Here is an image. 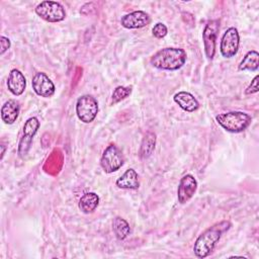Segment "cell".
<instances>
[{
	"label": "cell",
	"instance_id": "1",
	"mask_svg": "<svg viewBox=\"0 0 259 259\" xmlns=\"http://www.w3.org/2000/svg\"><path fill=\"white\" fill-rule=\"evenodd\" d=\"M231 227L230 222L222 221L201 233L194 242L193 252L197 258L207 257L214 249L217 243L220 241L223 233L228 231Z\"/></svg>",
	"mask_w": 259,
	"mask_h": 259
},
{
	"label": "cell",
	"instance_id": "2",
	"mask_svg": "<svg viewBox=\"0 0 259 259\" xmlns=\"http://www.w3.org/2000/svg\"><path fill=\"white\" fill-rule=\"evenodd\" d=\"M186 52L180 48H164L155 53L150 60L151 65L159 70L176 71L186 62Z\"/></svg>",
	"mask_w": 259,
	"mask_h": 259
},
{
	"label": "cell",
	"instance_id": "3",
	"mask_svg": "<svg viewBox=\"0 0 259 259\" xmlns=\"http://www.w3.org/2000/svg\"><path fill=\"white\" fill-rule=\"evenodd\" d=\"M217 122L229 133H242L252 122V117L243 111H230L215 116Z\"/></svg>",
	"mask_w": 259,
	"mask_h": 259
},
{
	"label": "cell",
	"instance_id": "4",
	"mask_svg": "<svg viewBox=\"0 0 259 259\" xmlns=\"http://www.w3.org/2000/svg\"><path fill=\"white\" fill-rule=\"evenodd\" d=\"M98 113V102L89 94L80 96L76 102V114L84 123L92 122Z\"/></svg>",
	"mask_w": 259,
	"mask_h": 259
},
{
	"label": "cell",
	"instance_id": "5",
	"mask_svg": "<svg viewBox=\"0 0 259 259\" xmlns=\"http://www.w3.org/2000/svg\"><path fill=\"white\" fill-rule=\"evenodd\" d=\"M34 10L40 18L48 22H60L66 18L64 6L57 1H42Z\"/></svg>",
	"mask_w": 259,
	"mask_h": 259
},
{
	"label": "cell",
	"instance_id": "6",
	"mask_svg": "<svg viewBox=\"0 0 259 259\" xmlns=\"http://www.w3.org/2000/svg\"><path fill=\"white\" fill-rule=\"evenodd\" d=\"M123 156L120 150L113 144L107 146L102 153L100 159L101 168L105 173H112L117 171L123 165Z\"/></svg>",
	"mask_w": 259,
	"mask_h": 259
},
{
	"label": "cell",
	"instance_id": "7",
	"mask_svg": "<svg viewBox=\"0 0 259 259\" xmlns=\"http://www.w3.org/2000/svg\"><path fill=\"white\" fill-rule=\"evenodd\" d=\"M38 127H39V121L34 116L29 117L25 121L23 125L22 137L18 144V156L20 158H24L27 155L32 143V139L35 136Z\"/></svg>",
	"mask_w": 259,
	"mask_h": 259
},
{
	"label": "cell",
	"instance_id": "8",
	"mask_svg": "<svg viewBox=\"0 0 259 259\" xmlns=\"http://www.w3.org/2000/svg\"><path fill=\"white\" fill-rule=\"evenodd\" d=\"M240 36L236 27H229L223 34L221 39V54L224 58L230 59L234 57L239 50Z\"/></svg>",
	"mask_w": 259,
	"mask_h": 259
},
{
	"label": "cell",
	"instance_id": "9",
	"mask_svg": "<svg viewBox=\"0 0 259 259\" xmlns=\"http://www.w3.org/2000/svg\"><path fill=\"white\" fill-rule=\"evenodd\" d=\"M220 29L219 20L208 21L202 31V39L204 46V53L208 60H212L215 54V40Z\"/></svg>",
	"mask_w": 259,
	"mask_h": 259
},
{
	"label": "cell",
	"instance_id": "10",
	"mask_svg": "<svg viewBox=\"0 0 259 259\" xmlns=\"http://www.w3.org/2000/svg\"><path fill=\"white\" fill-rule=\"evenodd\" d=\"M31 85L35 94L40 97H52L56 91L53 81L44 72L35 73L32 78Z\"/></svg>",
	"mask_w": 259,
	"mask_h": 259
},
{
	"label": "cell",
	"instance_id": "11",
	"mask_svg": "<svg viewBox=\"0 0 259 259\" xmlns=\"http://www.w3.org/2000/svg\"><path fill=\"white\" fill-rule=\"evenodd\" d=\"M197 189V181L191 174L184 175L178 184L177 198L179 203H186L195 193Z\"/></svg>",
	"mask_w": 259,
	"mask_h": 259
},
{
	"label": "cell",
	"instance_id": "12",
	"mask_svg": "<svg viewBox=\"0 0 259 259\" xmlns=\"http://www.w3.org/2000/svg\"><path fill=\"white\" fill-rule=\"evenodd\" d=\"M150 22H151L150 15L143 10L133 11L128 14L123 15L120 19L121 26L127 29L142 28L147 26Z\"/></svg>",
	"mask_w": 259,
	"mask_h": 259
},
{
	"label": "cell",
	"instance_id": "13",
	"mask_svg": "<svg viewBox=\"0 0 259 259\" xmlns=\"http://www.w3.org/2000/svg\"><path fill=\"white\" fill-rule=\"evenodd\" d=\"M26 87V79L24 75L17 69H12L9 72L7 79V88L15 96L21 95Z\"/></svg>",
	"mask_w": 259,
	"mask_h": 259
},
{
	"label": "cell",
	"instance_id": "14",
	"mask_svg": "<svg viewBox=\"0 0 259 259\" xmlns=\"http://www.w3.org/2000/svg\"><path fill=\"white\" fill-rule=\"evenodd\" d=\"M173 100L180 108L187 112H194L199 108L197 99L187 91H179L173 97Z\"/></svg>",
	"mask_w": 259,
	"mask_h": 259
},
{
	"label": "cell",
	"instance_id": "15",
	"mask_svg": "<svg viewBox=\"0 0 259 259\" xmlns=\"http://www.w3.org/2000/svg\"><path fill=\"white\" fill-rule=\"evenodd\" d=\"M115 185L121 189H138L140 187V182L137 171L133 168L127 169L119 178H117Z\"/></svg>",
	"mask_w": 259,
	"mask_h": 259
},
{
	"label": "cell",
	"instance_id": "16",
	"mask_svg": "<svg viewBox=\"0 0 259 259\" xmlns=\"http://www.w3.org/2000/svg\"><path fill=\"white\" fill-rule=\"evenodd\" d=\"M19 103L14 99H8L1 107V118L6 124H12L19 115Z\"/></svg>",
	"mask_w": 259,
	"mask_h": 259
},
{
	"label": "cell",
	"instance_id": "17",
	"mask_svg": "<svg viewBox=\"0 0 259 259\" xmlns=\"http://www.w3.org/2000/svg\"><path fill=\"white\" fill-rule=\"evenodd\" d=\"M99 204V196L95 192H87L83 194L79 200V208L84 213L93 212Z\"/></svg>",
	"mask_w": 259,
	"mask_h": 259
},
{
	"label": "cell",
	"instance_id": "18",
	"mask_svg": "<svg viewBox=\"0 0 259 259\" xmlns=\"http://www.w3.org/2000/svg\"><path fill=\"white\" fill-rule=\"evenodd\" d=\"M155 145H156V135L152 132H148L143 138V141L141 144V148L139 152L140 158L141 159L149 158L155 149Z\"/></svg>",
	"mask_w": 259,
	"mask_h": 259
},
{
	"label": "cell",
	"instance_id": "19",
	"mask_svg": "<svg viewBox=\"0 0 259 259\" xmlns=\"http://www.w3.org/2000/svg\"><path fill=\"white\" fill-rule=\"evenodd\" d=\"M259 67V54L257 51H249L239 65L240 71H256Z\"/></svg>",
	"mask_w": 259,
	"mask_h": 259
},
{
	"label": "cell",
	"instance_id": "20",
	"mask_svg": "<svg viewBox=\"0 0 259 259\" xmlns=\"http://www.w3.org/2000/svg\"><path fill=\"white\" fill-rule=\"evenodd\" d=\"M112 230L115 235V237L118 240H124L131 233V227L128 223L120 218V217H115L112 221Z\"/></svg>",
	"mask_w": 259,
	"mask_h": 259
},
{
	"label": "cell",
	"instance_id": "21",
	"mask_svg": "<svg viewBox=\"0 0 259 259\" xmlns=\"http://www.w3.org/2000/svg\"><path fill=\"white\" fill-rule=\"evenodd\" d=\"M132 93V87H125V86H117L111 95V103L115 104L119 101L125 99L128 97Z\"/></svg>",
	"mask_w": 259,
	"mask_h": 259
},
{
	"label": "cell",
	"instance_id": "22",
	"mask_svg": "<svg viewBox=\"0 0 259 259\" xmlns=\"http://www.w3.org/2000/svg\"><path fill=\"white\" fill-rule=\"evenodd\" d=\"M168 32V29H167V26L162 23V22H158L154 25V27L152 28V33L153 35L156 37V38H162L164 36H166Z\"/></svg>",
	"mask_w": 259,
	"mask_h": 259
},
{
	"label": "cell",
	"instance_id": "23",
	"mask_svg": "<svg viewBox=\"0 0 259 259\" xmlns=\"http://www.w3.org/2000/svg\"><path fill=\"white\" fill-rule=\"evenodd\" d=\"M259 90L258 88V75H256L253 80L251 81L250 85L246 88L245 90V93L246 94H253V93H257Z\"/></svg>",
	"mask_w": 259,
	"mask_h": 259
},
{
	"label": "cell",
	"instance_id": "24",
	"mask_svg": "<svg viewBox=\"0 0 259 259\" xmlns=\"http://www.w3.org/2000/svg\"><path fill=\"white\" fill-rule=\"evenodd\" d=\"M0 46H1V51H0V54L3 55L11 46V42H10V39L4 35H1L0 36Z\"/></svg>",
	"mask_w": 259,
	"mask_h": 259
},
{
	"label": "cell",
	"instance_id": "25",
	"mask_svg": "<svg viewBox=\"0 0 259 259\" xmlns=\"http://www.w3.org/2000/svg\"><path fill=\"white\" fill-rule=\"evenodd\" d=\"M0 147H1V157H0V159L2 160V159H3V157H4V154H5V150H6V147H5L4 145H1Z\"/></svg>",
	"mask_w": 259,
	"mask_h": 259
}]
</instances>
